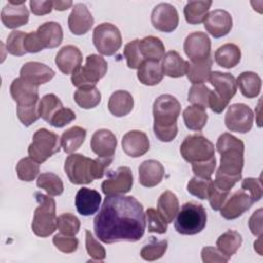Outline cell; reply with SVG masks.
<instances>
[{"label": "cell", "mask_w": 263, "mask_h": 263, "mask_svg": "<svg viewBox=\"0 0 263 263\" xmlns=\"http://www.w3.org/2000/svg\"><path fill=\"white\" fill-rule=\"evenodd\" d=\"M58 228L61 233L74 236L79 231L80 221L76 216L70 213H65L58 217Z\"/></svg>", "instance_id": "c3c4849f"}, {"label": "cell", "mask_w": 263, "mask_h": 263, "mask_svg": "<svg viewBox=\"0 0 263 263\" xmlns=\"http://www.w3.org/2000/svg\"><path fill=\"white\" fill-rule=\"evenodd\" d=\"M139 48L144 61L159 62L164 57V45L155 36H147L139 41Z\"/></svg>", "instance_id": "f1b7e54d"}, {"label": "cell", "mask_w": 263, "mask_h": 263, "mask_svg": "<svg viewBox=\"0 0 263 263\" xmlns=\"http://www.w3.org/2000/svg\"><path fill=\"white\" fill-rule=\"evenodd\" d=\"M139 39H135L124 46L123 54L126 59L127 67L130 69H139L144 62L139 48Z\"/></svg>", "instance_id": "7dc6e473"}, {"label": "cell", "mask_w": 263, "mask_h": 263, "mask_svg": "<svg viewBox=\"0 0 263 263\" xmlns=\"http://www.w3.org/2000/svg\"><path fill=\"white\" fill-rule=\"evenodd\" d=\"M241 95L248 99H253L259 96L261 91L262 81L260 76L255 72H242L235 79Z\"/></svg>", "instance_id": "f546056e"}, {"label": "cell", "mask_w": 263, "mask_h": 263, "mask_svg": "<svg viewBox=\"0 0 263 263\" xmlns=\"http://www.w3.org/2000/svg\"><path fill=\"white\" fill-rule=\"evenodd\" d=\"M116 146L117 140L115 135L106 128L96 130L90 139L92 152L101 158H113Z\"/></svg>", "instance_id": "e0dca14e"}, {"label": "cell", "mask_w": 263, "mask_h": 263, "mask_svg": "<svg viewBox=\"0 0 263 263\" xmlns=\"http://www.w3.org/2000/svg\"><path fill=\"white\" fill-rule=\"evenodd\" d=\"M211 89L202 84H193L188 92V102L193 105L200 106L204 109L209 107V98H210Z\"/></svg>", "instance_id": "f6af8a7d"}, {"label": "cell", "mask_w": 263, "mask_h": 263, "mask_svg": "<svg viewBox=\"0 0 263 263\" xmlns=\"http://www.w3.org/2000/svg\"><path fill=\"white\" fill-rule=\"evenodd\" d=\"M146 217L148 221V231L155 232L158 234H163L167 230V222L155 209L149 208L146 211Z\"/></svg>", "instance_id": "f907efd6"}, {"label": "cell", "mask_w": 263, "mask_h": 263, "mask_svg": "<svg viewBox=\"0 0 263 263\" xmlns=\"http://www.w3.org/2000/svg\"><path fill=\"white\" fill-rule=\"evenodd\" d=\"M163 176L164 167L157 160H145L139 166V183L144 187L151 188L158 185Z\"/></svg>", "instance_id": "484cf974"}, {"label": "cell", "mask_w": 263, "mask_h": 263, "mask_svg": "<svg viewBox=\"0 0 263 263\" xmlns=\"http://www.w3.org/2000/svg\"><path fill=\"white\" fill-rule=\"evenodd\" d=\"M241 189L251 195L254 202L260 200L263 194L261 181L257 178H246L241 183Z\"/></svg>", "instance_id": "680465c9"}, {"label": "cell", "mask_w": 263, "mask_h": 263, "mask_svg": "<svg viewBox=\"0 0 263 263\" xmlns=\"http://www.w3.org/2000/svg\"><path fill=\"white\" fill-rule=\"evenodd\" d=\"M16 174L20 180L31 182L39 174V164L31 157L22 158L16 164Z\"/></svg>", "instance_id": "7bdbcfd3"}, {"label": "cell", "mask_w": 263, "mask_h": 263, "mask_svg": "<svg viewBox=\"0 0 263 263\" xmlns=\"http://www.w3.org/2000/svg\"><path fill=\"white\" fill-rule=\"evenodd\" d=\"M151 24L158 31L173 32L179 24V14L176 7L170 3L157 4L151 12Z\"/></svg>", "instance_id": "5bb4252c"}, {"label": "cell", "mask_w": 263, "mask_h": 263, "mask_svg": "<svg viewBox=\"0 0 263 263\" xmlns=\"http://www.w3.org/2000/svg\"><path fill=\"white\" fill-rule=\"evenodd\" d=\"M30 8L31 11L35 15H44L47 13H50L53 8V1H36L31 0L30 1Z\"/></svg>", "instance_id": "6125c7cd"}, {"label": "cell", "mask_w": 263, "mask_h": 263, "mask_svg": "<svg viewBox=\"0 0 263 263\" xmlns=\"http://www.w3.org/2000/svg\"><path fill=\"white\" fill-rule=\"evenodd\" d=\"M86 137V130L81 126H72L63 133L61 137V146L66 153H73L83 144Z\"/></svg>", "instance_id": "8d00e7d4"}, {"label": "cell", "mask_w": 263, "mask_h": 263, "mask_svg": "<svg viewBox=\"0 0 263 263\" xmlns=\"http://www.w3.org/2000/svg\"><path fill=\"white\" fill-rule=\"evenodd\" d=\"M26 33L22 31H12L6 40V50L16 57H22L27 53L25 49V37Z\"/></svg>", "instance_id": "bcb514c9"}, {"label": "cell", "mask_w": 263, "mask_h": 263, "mask_svg": "<svg viewBox=\"0 0 263 263\" xmlns=\"http://www.w3.org/2000/svg\"><path fill=\"white\" fill-rule=\"evenodd\" d=\"M181 112L179 101L171 95H161L153 103V132L161 142L173 141L178 134L177 119Z\"/></svg>", "instance_id": "3957f363"}, {"label": "cell", "mask_w": 263, "mask_h": 263, "mask_svg": "<svg viewBox=\"0 0 263 263\" xmlns=\"http://www.w3.org/2000/svg\"><path fill=\"white\" fill-rule=\"evenodd\" d=\"M203 25L205 30L214 38H221L230 32L232 28V17L226 10L215 9L208 13Z\"/></svg>", "instance_id": "ac0fdd59"}, {"label": "cell", "mask_w": 263, "mask_h": 263, "mask_svg": "<svg viewBox=\"0 0 263 263\" xmlns=\"http://www.w3.org/2000/svg\"><path fill=\"white\" fill-rule=\"evenodd\" d=\"M54 76V71L45 64L39 62H28L23 65L20 77L36 86L50 81Z\"/></svg>", "instance_id": "ffe728a7"}, {"label": "cell", "mask_w": 263, "mask_h": 263, "mask_svg": "<svg viewBox=\"0 0 263 263\" xmlns=\"http://www.w3.org/2000/svg\"><path fill=\"white\" fill-rule=\"evenodd\" d=\"M121 146L126 155L137 158L149 151L150 142L144 132L135 129L127 132L122 137Z\"/></svg>", "instance_id": "44dd1931"}, {"label": "cell", "mask_w": 263, "mask_h": 263, "mask_svg": "<svg viewBox=\"0 0 263 263\" xmlns=\"http://www.w3.org/2000/svg\"><path fill=\"white\" fill-rule=\"evenodd\" d=\"M167 249V240L156 241L153 239L150 243L143 247L141 250V257L146 261H155L161 258Z\"/></svg>", "instance_id": "ee69618b"}, {"label": "cell", "mask_w": 263, "mask_h": 263, "mask_svg": "<svg viewBox=\"0 0 263 263\" xmlns=\"http://www.w3.org/2000/svg\"><path fill=\"white\" fill-rule=\"evenodd\" d=\"M228 194H229V191H225V190L218 188L215 185L214 181H212L210 189H209V194H208V199L210 201L211 208L214 211H219L222 208V205L224 204V202L226 201Z\"/></svg>", "instance_id": "db71d44e"}, {"label": "cell", "mask_w": 263, "mask_h": 263, "mask_svg": "<svg viewBox=\"0 0 263 263\" xmlns=\"http://www.w3.org/2000/svg\"><path fill=\"white\" fill-rule=\"evenodd\" d=\"M211 5V0L187 2V4L184 7V16L186 22L191 25H198L204 22Z\"/></svg>", "instance_id": "836d02e7"}, {"label": "cell", "mask_w": 263, "mask_h": 263, "mask_svg": "<svg viewBox=\"0 0 263 263\" xmlns=\"http://www.w3.org/2000/svg\"><path fill=\"white\" fill-rule=\"evenodd\" d=\"M182 157L190 162H200L215 156L214 144L201 135H191L184 139L180 147Z\"/></svg>", "instance_id": "9c48e42d"}, {"label": "cell", "mask_w": 263, "mask_h": 263, "mask_svg": "<svg viewBox=\"0 0 263 263\" xmlns=\"http://www.w3.org/2000/svg\"><path fill=\"white\" fill-rule=\"evenodd\" d=\"M146 228V214L134 196L106 195L93 219L96 236L105 243L140 240Z\"/></svg>", "instance_id": "6da1fadb"}, {"label": "cell", "mask_w": 263, "mask_h": 263, "mask_svg": "<svg viewBox=\"0 0 263 263\" xmlns=\"http://www.w3.org/2000/svg\"><path fill=\"white\" fill-rule=\"evenodd\" d=\"M93 17L88 8L83 3H77L73 6L68 17V26L74 35H83L87 33L92 25Z\"/></svg>", "instance_id": "7402d4cb"}, {"label": "cell", "mask_w": 263, "mask_h": 263, "mask_svg": "<svg viewBox=\"0 0 263 263\" xmlns=\"http://www.w3.org/2000/svg\"><path fill=\"white\" fill-rule=\"evenodd\" d=\"M249 227L255 236L262 235V209L257 210L249 220Z\"/></svg>", "instance_id": "be15d7a7"}, {"label": "cell", "mask_w": 263, "mask_h": 263, "mask_svg": "<svg viewBox=\"0 0 263 263\" xmlns=\"http://www.w3.org/2000/svg\"><path fill=\"white\" fill-rule=\"evenodd\" d=\"M112 160L113 158L101 157L91 159L82 154L74 153L66 158L64 170L72 184H89L95 179H101L105 175L106 168Z\"/></svg>", "instance_id": "277c9868"}, {"label": "cell", "mask_w": 263, "mask_h": 263, "mask_svg": "<svg viewBox=\"0 0 263 263\" xmlns=\"http://www.w3.org/2000/svg\"><path fill=\"white\" fill-rule=\"evenodd\" d=\"M253 203L254 200L251 195L243 189H240L234 192L229 199L224 202L220 209V214L226 220H233L247 212Z\"/></svg>", "instance_id": "9a60e30c"}, {"label": "cell", "mask_w": 263, "mask_h": 263, "mask_svg": "<svg viewBox=\"0 0 263 263\" xmlns=\"http://www.w3.org/2000/svg\"><path fill=\"white\" fill-rule=\"evenodd\" d=\"M60 148L61 139L57 134L46 128H39L33 136L32 143L28 148V153L33 160L42 163L53 154L58 153Z\"/></svg>", "instance_id": "ba28073f"}, {"label": "cell", "mask_w": 263, "mask_h": 263, "mask_svg": "<svg viewBox=\"0 0 263 263\" xmlns=\"http://www.w3.org/2000/svg\"><path fill=\"white\" fill-rule=\"evenodd\" d=\"M101 200L102 197L98 191L82 187L75 196L76 210L82 216H91L98 212Z\"/></svg>", "instance_id": "d4e9b609"}, {"label": "cell", "mask_w": 263, "mask_h": 263, "mask_svg": "<svg viewBox=\"0 0 263 263\" xmlns=\"http://www.w3.org/2000/svg\"><path fill=\"white\" fill-rule=\"evenodd\" d=\"M134 177L127 166H119L115 171L108 172L107 179L103 181L101 188L105 195L125 194L133 187Z\"/></svg>", "instance_id": "7c38bea8"}, {"label": "cell", "mask_w": 263, "mask_h": 263, "mask_svg": "<svg viewBox=\"0 0 263 263\" xmlns=\"http://www.w3.org/2000/svg\"><path fill=\"white\" fill-rule=\"evenodd\" d=\"M209 81L215 88L214 92L219 98H221L224 102L229 104L230 100L236 93V89H237L234 76L229 73L214 71V72H211Z\"/></svg>", "instance_id": "603a6c76"}, {"label": "cell", "mask_w": 263, "mask_h": 263, "mask_svg": "<svg viewBox=\"0 0 263 263\" xmlns=\"http://www.w3.org/2000/svg\"><path fill=\"white\" fill-rule=\"evenodd\" d=\"M75 118L76 115L73 110L63 107L52 116L48 123L54 127H64L65 125L75 120Z\"/></svg>", "instance_id": "9f6ffc18"}, {"label": "cell", "mask_w": 263, "mask_h": 263, "mask_svg": "<svg viewBox=\"0 0 263 263\" xmlns=\"http://www.w3.org/2000/svg\"><path fill=\"white\" fill-rule=\"evenodd\" d=\"M92 42L103 55H113L120 48L122 38L118 28L110 23L98 25L92 33Z\"/></svg>", "instance_id": "30bf717a"}, {"label": "cell", "mask_w": 263, "mask_h": 263, "mask_svg": "<svg viewBox=\"0 0 263 263\" xmlns=\"http://www.w3.org/2000/svg\"><path fill=\"white\" fill-rule=\"evenodd\" d=\"M186 67L187 61H184L182 57L175 50L167 51L162 59V72L163 75L168 77L178 78L184 76L186 74Z\"/></svg>", "instance_id": "4dcf8cb0"}, {"label": "cell", "mask_w": 263, "mask_h": 263, "mask_svg": "<svg viewBox=\"0 0 263 263\" xmlns=\"http://www.w3.org/2000/svg\"><path fill=\"white\" fill-rule=\"evenodd\" d=\"M134 108V98L126 90H116L111 95L108 102L110 113L116 117L127 115Z\"/></svg>", "instance_id": "83f0119b"}, {"label": "cell", "mask_w": 263, "mask_h": 263, "mask_svg": "<svg viewBox=\"0 0 263 263\" xmlns=\"http://www.w3.org/2000/svg\"><path fill=\"white\" fill-rule=\"evenodd\" d=\"M254 122V113L246 104L230 105L225 114V125L230 132L246 134L251 130Z\"/></svg>", "instance_id": "8fae6325"}, {"label": "cell", "mask_w": 263, "mask_h": 263, "mask_svg": "<svg viewBox=\"0 0 263 263\" xmlns=\"http://www.w3.org/2000/svg\"><path fill=\"white\" fill-rule=\"evenodd\" d=\"M63 108L61 100L53 93H47L41 98L38 103L39 116L46 122H49L52 116Z\"/></svg>", "instance_id": "60d3db41"}, {"label": "cell", "mask_w": 263, "mask_h": 263, "mask_svg": "<svg viewBox=\"0 0 263 263\" xmlns=\"http://www.w3.org/2000/svg\"><path fill=\"white\" fill-rule=\"evenodd\" d=\"M36 33L43 48L58 47L63 41V30L57 22H46L40 25Z\"/></svg>", "instance_id": "4316f807"}, {"label": "cell", "mask_w": 263, "mask_h": 263, "mask_svg": "<svg viewBox=\"0 0 263 263\" xmlns=\"http://www.w3.org/2000/svg\"><path fill=\"white\" fill-rule=\"evenodd\" d=\"M184 51L190 62H202L211 57V40L203 32H193L184 41Z\"/></svg>", "instance_id": "4fadbf2b"}, {"label": "cell", "mask_w": 263, "mask_h": 263, "mask_svg": "<svg viewBox=\"0 0 263 263\" xmlns=\"http://www.w3.org/2000/svg\"><path fill=\"white\" fill-rule=\"evenodd\" d=\"M16 115L25 126H30L40 117L38 113V106L16 107Z\"/></svg>", "instance_id": "6f0895ef"}, {"label": "cell", "mask_w": 263, "mask_h": 263, "mask_svg": "<svg viewBox=\"0 0 263 263\" xmlns=\"http://www.w3.org/2000/svg\"><path fill=\"white\" fill-rule=\"evenodd\" d=\"M201 259L204 263H226L229 260L218 249L211 246L204 247L201 250Z\"/></svg>", "instance_id": "91938a15"}, {"label": "cell", "mask_w": 263, "mask_h": 263, "mask_svg": "<svg viewBox=\"0 0 263 263\" xmlns=\"http://www.w3.org/2000/svg\"><path fill=\"white\" fill-rule=\"evenodd\" d=\"M212 181V179H203L195 176L188 182L187 191L199 199H206Z\"/></svg>", "instance_id": "681fc988"}, {"label": "cell", "mask_w": 263, "mask_h": 263, "mask_svg": "<svg viewBox=\"0 0 263 263\" xmlns=\"http://www.w3.org/2000/svg\"><path fill=\"white\" fill-rule=\"evenodd\" d=\"M191 164H192V171L196 177L203 178V179H211L216 168V157L214 156L209 160L193 162Z\"/></svg>", "instance_id": "11a10c76"}, {"label": "cell", "mask_w": 263, "mask_h": 263, "mask_svg": "<svg viewBox=\"0 0 263 263\" xmlns=\"http://www.w3.org/2000/svg\"><path fill=\"white\" fill-rule=\"evenodd\" d=\"M107 69L108 65L104 58L95 53L89 54L86 57L85 65L72 73L71 82L78 88L95 86L105 76Z\"/></svg>", "instance_id": "52a82bcc"}, {"label": "cell", "mask_w": 263, "mask_h": 263, "mask_svg": "<svg viewBox=\"0 0 263 263\" xmlns=\"http://www.w3.org/2000/svg\"><path fill=\"white\" fill-rule=\"evenodd\" d=\"M37 186L44 189L48 195L58 196L64 191V185L62 179L53 173H42L37 179Z\"/></svg>", "instance_id": "b9f144b4"}, {"label": "cell", "mask_w": 263, "mask_h": 263, "mask_svg": "<svg viewBox=\"0 0 263 263\" xmlns=\"http://www.w3.org/2000/svg\"><path fill=\"white\" fill-rule=\"evenodd\" d=\"M73 5V2L70 0L67 1H62V0H58V1H53V8L55 10L59 11H64L67 10L68 8H70Z\"/></svg>", "instance_id": "e7e4bbea"}, {"label": "cell", "mask_w": 263, "mask_h": 263, "mask_svg": "<svg viewBox=\"0 0 263 263\" xmlns=\"http://www.w3.org/2000/svg\"><path fill=\"white\" fill-rule=\"evenodd\" d=\"M10 95L17 107L36 106L39 100L38 86L25 81L24 79L15 78L10 84Z\"/></svg>", "instance_id": "2e32d148"}, {"label": "cell", "mask_w": 263, "mask_h": 263, "mask_svg": "<svg viewBox=\"0 0 263 263\" xmlns=\"http://www.w3.org/2000/svg\"><path fill=\"white\" fill-rule=\"evenodd\" d=\"M38 206L35 209L32 221V230L39 237H47L54 232L58 227L55 215V201L49 195L39 192L35 193Z\"/></svg>", "instance_id": "5b68a950"}, {"label": "cell", "mask_w": 263, "mask_h": 263, "mask_svg": "<svg viewBox=\"0 0 263 263\" xmlns=\"http://www.w3.org/2000/svg\"><path fill=\"white\" fill-rule=\"evenodd\" d=\"M216 148L221 155V160L214 183L218 188L230 191L241 179L245 144L229 133H224L218 138Z\"/></svg>", "instance_id": "7a4b0ae2"}, {"label": "cell", "mask_w": 263, "mask_h": 263, "mask_svg": "<svg viewBox=\"0 0 263 263\" xmlns=\"http://www.w3.org/2000/svg\"><path fill=\"white\" fill-rule=\"evenodd\" d=\"M25 49L27 52L36 53L41 51L43 48L36 32H30L25 37Z\"/></svg>", "instance_id": "94428289"}, {"label": "cell", "mask_w": 263, "mask_h": 263, "mask_svg": "<svg viewBox=\"0 0 263 263\" xmlns=\"http://www.w3.org/2000/svg\"><path fill=\"white\" fill-rule=\"evenodd\" d=\"M137 76L140 82L145 85H156L163 78L161 65L155 61H144L138 69Z\"/></svg>", "instance_id": "1f68e13d"}, {"label": "cell", "mask_w": 263, "mask_h": 263, "mask_svg": "<svg viewBox=\"0 0 263 263\" xmlns=\"http://www.w3.org/2000/svg\"><path fill=\"white\" fill-rule=\"evenodd\" d=\"M52 242L59 251L65 254L74 253L78 248V239L75 236L63 233L55 234L52 238Z\"/></svg>", "instance_id": "816d5d0a"}, {"label": "cell", "mask_w": 263, "mask_h": 263, "mask_svg": "<svg viewBox=\"0 0 263 263\" xmlns=\"http://www.w3.org/2000/svg\"><path fill=\"white\" fill-rule=\"evenodd\" d=\"M54 62L62 73L72 74L81 66L82 53L77 46L66 45L58 51Z\"/></svg>", "instance_id": "cb8c5ba5"}, {"label": "cell", "mask_w": 263, "mask_h": 263, "mask_svg": "<svg viewBox=\"0 0 263 263\" xmlns=\"http://www.w3.org/2000/svg\"><path fill=\"white\" fill-rule=\"evenodd\" d=\"M85 248L87 254L95 260V261H103L106 257V251L104 247L99 243L98 240L93 237L89 230H85Z\"/></svg>", "instance_id": "f5cc1de1"}, {"label": "cell", "mask_w": 263, "mask_h": 263, "mask_svg": "<svg viewBox=\"0 0 263 263\" xmlns=\"http://www.w3.org/2000/svg\"><path fill=\"white\" fill-rule=\"evenodd\" d=\"M2 24L8 29H16L29 21V11L25 1H8L1 11Z\"/></svg>", "instance_id": "d6986e66"}, {"label": "cell", "mask_w": 263, "mask_h": 263, "mask_svg": "<svg viewBox=\"0 0 263 263\" xmlns=\"http://www.w3.org/2000/svg\"><path fill=\"white\" fill-rule=\"evenodd\" d=\"M242 237L241 235L235 231V230H227L223 234H221L217 241L216 246L217 249L228 259L231 258L232 255H234L239 247L241 246Z\"/></svg>", "instance_id": "d590c367"}, {"label": "cell", "mask_w": 263, "mask_h": 263, "mask_svg": "<svg viewBox=\"0 0 263 263\" xmlns=\"http://www.w3.org/2000/svg\"><path fill=\"white\" fill-rule=\"evenodd\" d=\"M213 65V59L210 57L202 62H187L186 75L188 80L192 84H202L209 80L211 69Z\"/></svg>", "instance_id": "e575fe53"}, {"label": "cell", "mask_w": 263, "mask_h": 263, "mask_svg": "<svg viewBox=\"0 0 263 263\" xmlns=\"http://www.w3.org/2000/svg\"><path fill=\"white\" fill-rule=\"evenodd\" d=\"M157 211L167 223H172L179 212V200L172 191H164L157 200Z\"/></svg>", "instance_id": "74e56055"}, {"label": "cell", "mask_w": 263, "mask_h": 263, "mask_svg": "<svg viewBox=\"0 0 263 263\" xmlns=\"http://www.w3.org/2000/svg\"><path fill=\"white\" fill-rule=\"evenodd\" d=\"M175 229L183 235H194L203 230L206 224V212L202 204L193 201L186 202L178 212Z\"/></svg>", "instance_id": "8992f818"}, {"label": "cell", "mask_w": 263, "mask_h": 263, "mask_svg": "<svg viewBox=\"0 0 263 263\" xmlns=\"http://www.w3.org/2000/svg\"><path fill=\"white\" fill-rule=\"evenodd\" d=\"M74 101L83 109H92L101 102V92L96 86L80 87L74 92Z\"/></svg>", "instance_id": "ab89813d"}, {"label": "cell", "mask_w": 263, "mask_h": 263, "mask_svg": "<svg viewBox=\"0 0 263 263\" xmlns=\"http://www.w3.org/2000/svg\"><path fill=\"white\" fill-rule=\"evenodd\" d=\"M241 58L240 49L237 45L233 43H226L220 46L215 51V61L216 63L223 68L230 69L235 67Z\"/></svg>", "instance_id": "d6a6232c"}, {"label": "cell", "mask_w": 263, "mask_h": 263, "mask_svg": "<svg viewBox=\"0 0 263 263\" xmlns=\"http://www.w3.org/2000/svg\"><path fill=\"white\" fill-rule=\"evenodd\" d=\"M183 119L186 127L191 130H201L208 121L205 109L192 105L183 111Z\"/></svg>", "instance_id": "f35d334b"}]
</instances>
